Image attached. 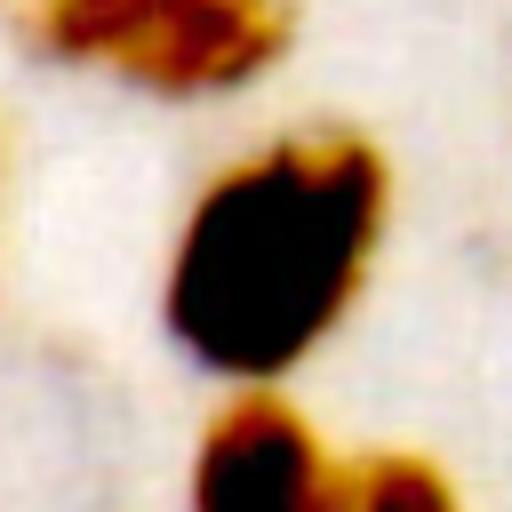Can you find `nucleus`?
I'll use <instances>...</instances> for the list:
<instances>
[{"instance_id":"obj_2","label":"nucleus","mask_w":512,"mask_h":512,"mask_svg":"<svg viewBox=\"0 0 512 512\" xmlns=\"http://www.w3.org/2000/svg\"><path fill=\"white\" fill-rule=\"evenodd\" d=\"M304 0H16L32 56L160 104H232L296 48Z\"/></svg>"},{"instance_id":"obj_5","label":"nucleus","mask_w":512,"mask_h":512,"mask_svg":"<svg viewBox=\"0 0 512 512\" xmlns=\"http://www.w3.org/2000/svg\"><path fill=\"white\" fill-rule=\"evenodd\" d=\"M0 248H8V136H0Z\"/></svg>"},{"instance_id":"obj_1","label":"nucleus","mask_w":512,"mask_h":512,"mask_svg":"<svg viewBox=\"0 0 512 512\" xmlns=\"http://www.w3.org/2000/svg\"><path fill=\"white\" fill-rule=\"evenodd\" d=\"M392 160L368 128H272L184 200L160 328L224 392H288L360 312L392 240Z\"/></svg>"},{"instance_id":"obj_4","label":"nucleus","mask_w":512,"mask_h":512,"mask_svg":"<svg viewBox=\"0 0 512 512\" xmlns=\"http://www.w3.org/2000/svg\"><path fill=\"white\" fill-rule=\"evenodd\" d=\"M360 488H368V512H464V488L416 448L360 456Z\"/></svg>"},{"instance_id":"obj_3","label":"nucleus","mask_w":512,"mask_h":512,"mask_svg":"<svg viewBox=\"0 0 512 512\" xmlns=\"http://www.w3.org/2000/svg\"><path fill=\"white\" fill-rule=\"evenodd\" d=\"M184 512H368L360 456H344L288 392H224L200 416Z\"/></svg>"}]
</instances>
